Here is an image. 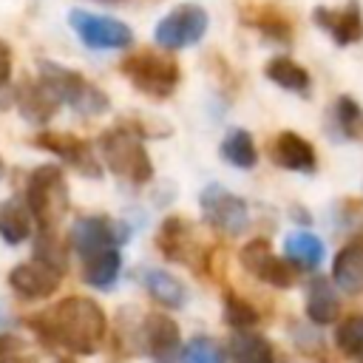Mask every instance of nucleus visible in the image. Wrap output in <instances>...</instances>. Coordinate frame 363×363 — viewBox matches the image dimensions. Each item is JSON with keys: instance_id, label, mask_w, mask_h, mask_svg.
I'll use <instances>...</instances> for the list:
<instances>
[{"instance_id": "1", "label": "nucleus", "mask_w": 363, "mask_h": 363, "mask_svg": "<svg viewBox=\"0 0 363 363\" xmlns=\"http://www.w3.org/2000/svg\"><path fill=\"white\" fill-rule=\"evenodd\" d=\"M28 326L51 346H62L71 354H94L105 343L108 318L94 298L68 295L51 309L31 315Z\"/></svg>"}, {"instance_id": "2", "label": "nucleus", "mask_w": 363, "mask_h": 363, "mask_svg": "<svg viewBox=\"0 0 363 363\" xmlns=\"http://www.w3.org/2000/svg\"><path fill=\"white\" fill-rule=\"evenodd\" d=\"M128 238L122 224L108 216H85L71 227V247L82 264V281L94 289H108L116 284L122 269L119 244Z\"/></svg>"}, {"instance_id": "3", "label": "nucleus", "mask_w": 363, "mask_h": 363, "mask_svg": "<svg viewBox=\"0 0 363 363\" xmlns=\"http://www.w3.org/2000/svg\"><path fill=\"white\" fill-rule=\"evenodd\" d=\"M99 153L105 167L113 176L128 179L130 184H145L153 176V164H150L147 147L142 145V133L122 119L99 136Z\"/></svg>"}, {"instance_id": "4", "label": "nucleus", "mask_w": 363, "mask_h": 363, "mask_svg": "<svg viewBox=\"0 0 363 363\" xmlns=\"http://www.w3.org/2000/svg\"><path fill=\"white\" fill-rule=\"evenodd\" d=\"M68 184H65V173L57 164H40L28 173V184H26V204L34 216L37 230L40 227H57V221L68 213Z\"/></svg>"}, {"instance_id": "5", "label": "nucleus", "mask_w": 363, "mask_h": 363, "mask_svg": "<svg viewBox=\"0 0 363 363\" xmlns=\"http://www.w3.org/2000/svg\"><path fill=\"white\" fill-rule=\"evenodd\" d=\"M119 71L130 79V85L150 96V99H167L176 88H179V79H182V71H179V62L167 54H156V51H136V54H128L122 62H119Z\"/></svg>"}, {"instance_id": "6", "label": "nucleus", "mask_w": 363, "mask_h": 363, "mask_svg": "<svg viewBox=\"0 0 363 363\" xmlns=\"http://www.w3.org/2000/svg\"><path fill=\"white\" fill-rule=\"evenodd\" d=\"M40 79H45L54 94L60 96V102H65L68 108H74L82 116H99L111 108L108 94L102 88H96L91 79H85L79 71H71L60 62L51 60H40Z\"/></svg>"}, {"instance_id": "7", "label": "nucleus", "mask_w": 363, "mask_h": 363, "mask_svg": "<svg viewBox=\"0 0 363 363\" xmlns=\"http://www.w3.org/2000/svg\"><path fill=\"white\" fill-rule=\"evenodd\" d=\"M207 26H210V17L199 3H182L156 23L153 40L167 51H179V48L196 45L207 34Z\"/></svg>"}, {"instance_id": "8", "label": "nucleus", "mask_w": 363, "mask_h": 363, "mask_svg": "<svg viewBox=\"0 0 363 363\" xmlns=\"http://www.w3.org/2000/svg\"><path fill=\"white\" fill-rule=\"evenodd\" d=\"M199 207L201 218L218 233L238 235L250 227V207L244 204V199H238L221 184H207L199 196Z\"/></svg>"}, {"instance_id": "9", "label": "nucleus", "mask_w": 363, "mask_h": 363, "mask_svg": "<svg viewBox=\"0 0 363 363\" xmlns=\"http://www.w3.org/2000/svg\"><path fill=\"white\" fill-rule=\"evenodd\" d=\"M68 26L77 31V37L88 45V48H99V51H116V48H128L133 43V31L130 26H125L116 17H102V14H91L82 9H71L68 11Z\"/></svg>"}, {"instance_id": "10", "label": "nucleus", "mask_w": 363, "mask_h": 363, "mask_svg": "<svg viewBox=\"0 0 363 363\" xmlns=\"http://www.w3.org/2000/svg\"><path fill=\"white\" fill-rule=\"evenodd\" d=\"M238 261L247 272H252L258 281L275 286V289H289L295 284V267L284 258H278L269 247L267 238H252L238 250Z\"/></svg>"}, {"instance_id": "11", "label": "nucleus", "mask_w": 363, "mask_h": 363, "mask_svg": "<svg viewBox=\"0 0 363 363\" xmlns=\"http://www.w3.org/2000/svg\"><path fill=\"white\" fill-rule=\"evenodd\" d=\"M31 145H37L40 150H48V153L65 159L71 167H77V170H79L82 176H88V179H99V176H102V162L96 159L94 147H91L85 139L74 136V133L43 130V133H37V136L31 139Z\"/></svg>"}, {"instance_id": "12", "label": "nucleus", "mask_w": 363, "mask_h": 363, "mask_svg": "<svg viewBox=\"0 0 363 363\" xmlns=\"http://www.w3.org/2000/svg\"><path fill=\"white\" fill-rule=\"evenodd\" d=\"M145 352L153 363H179L182 360V329L170 315L150 312L142 323Z\"/></svg>"}, {"instance_id": "13", "label": "nucleus", "mask_w": 363, "mask_h": 363, "mask_svg": "<svg viewBox=\"0 0 363 363\" xmlns=\"http://www.w3.org/2000/svg\"><path fill=\"white\" fill-rule=\"evenodd\" d=\"M6 281L20 298L40 301V298H48V295H54L60 289L62 272L48 267V264H43V261H37V258H31V261H23V264L11 267Z\"/></svg>"}, {"instance_id": "14", "label": "nucleus", "mask_w": 363, "mask_h": 363, "mask_svg": "<svg viewBox=\"0 0 363 363\" xmlns=\"http://www.w3.org/2000/svg\"><path fill=\"white\" fill-rule=\"evenodd\" d=\"M312 20L337 45H352V43H360L363 40V11H360V3L357 0H349L340 9L318 6L312 11Z\"/></svg>"}, {"instance_id": "15", "label": "nucleus", "mask_w": 363, "mask_h": 363, "mask_svg": "<svg viewBox=\"0 0 363 363\" xmlns=\"http://www.w3.org/2000/svg\"><path fill=\"white\" fill-rule=\"evenodd\" d=\"M156 247L159 252L173 261V264H196V238H193V224L182 216H170L159 224L156 233Z\"/></svg>"}, {"instance_id": "16", "label": "nucleus", "mask_w": 363, "mask_h": 363, "mask_svg": "<svg viewBox=\"0 0 363 363\" xmlns=\"http://www.w3.org/2000/svg\"><path fill=\"white\" fill-rule=\"evenodd\" d=\"M269 156L278 167L295 170V173H312L318 167V153L312 142H306L295 130H281L269 145Z\"/></svg>"}, {"instance_id": "17", "label": "nucleus", "mask_w": 363, "mask_h": 363, "mask_svg": "<svg viewBox=\"0 0 363 363\" xmlns=\"http://www.w3.org/2000/svg\"><path fill=\"white\" fill-rule=\"evenodd\" d=\"M14 102H17V111L23 113V119L34 122V125H45L57 108H60V96L54 94V88L45 82V79H26L17 94H14Z\"/></svg>"}, {"instance_id": "18", "label": "nucleus", "mask_w": 363, "mask_h": 363, "mask_svg": "<svg viewBox=\"0 0 363 363\" xmlns=\"http://www.w3.org/2000/svg\"><path fill=\"white\" fill-rule=\"evenodd\" d=\"M340 315V298L326 278H312L306 286V318L315 326H329Z\"/></svg>"}, {"instance_id": "19", "label": "nucleus", "mask_w": 363, "mask_h": 363, "mask_svg": "<svg viewBox=\"0 0 363 363\" xmlns=\"http://www.w3.org/2000/svg\"><path fill=\"white\" fill-rule=\"evenodd\" d=\"M332 281L343 292H363V244H346L335 255Z\"/></svg>"}, {"instance_id": "20", "label": "nucleus", "mask_w": 363, "mask_h": 363, "mask_svg": "<svg viewBox=\"0 0 363 363\" xmlns=\"http://www.w3.org/2000/svg\"><path fill=\"white\" fill-rule=\"evenodd\" d=\"M142 284L147 289V295L167 306V309H182L187 303V286L173 275V272H164V269H145L142 272Z\"/></svg>"}, {"instance_id": "21", "label": "nucleus", "mask_w": 363, "mask_h": 363, "mask_svg": "<svg viewBox=\"0 0 363 363\" xmlns=\"http://www.w3.org/2000/svg\"><path fill=\"white\" fill-rule=\"evenodd\" d=\"M230 363H275V349L264 335L238 329L230 340Z\"/></svg>"}, {"instance_id": "22", "label": "nucleus", "mask_w": 363, "mask_h": 363, "mask_svg": "<svg viewBox=\"0 0 363 363\" xmlns=\"http://www.w3.org/2000/svg\"><path fill=\"white\" fill-rule=\"evenodd\" d=\"M241 23L255 28L258 34H264L267 40H275V43H289L292 40V23L272 6H258V9H250L241 14Z\"/></svg>"}, {"instance_id": "23", "label": "nucleus", "mask_w": 363, "mask_h": 363, "mask_svg": "<svg viewBox=\"0 0 363 363\" xmlns=\"http://www.w3.org/2000/svg\"><path fill=\"white\" fill-rule=\"evenodd\" d=\"M264 74L272 85L284 88V91H292V94H306L309 91V71L295 62L292 57H272L267 65H264Z\"/></svg>"}, {"instance_id": "24", "label": "nucleus", "mask_w": 363, "mask_h": 363, "mask_svg": "<svg viewBox=\"0 0 363 363\" xmlns=\"http://www.w3.org/2000/svg\"><path fill=\"white\" fill-rule=\"evenodd\" d=\"M31 210L28 204H17V201H0V238L11 247L23 244L31 235Z\"/></svg>"}, {"instance_id": "25", "label": "nucleus", "mask_w": 363, "mask_h": 363, "mask_svg": "<svg viewBox=\"0 0 363 363\" xmlns=\"http://www.w3.org/2000/svg\"><path fill=\"white\" fill-rule=\"evenodd\" d=\"M221 159H224L227 164L238 167V170L255 167V162H258V147H255L252 133H250V130H241V128L230 130V133L221 139Z\"/></svg>"}, {"instance_id": "26", "label": "nucleus", "mask_w": 363, "mask_h": 363, "mask_svg": "<svg viewBox=\"0 0 363 363\" xmlns=\"http://www.w3.org/2000/svg\"><path fill=\"white\" fill-rule=\"evenodd\" d=\"M284 250H286V258H289L292 264L303 267V269H315V267H320V261H323V241H320L315 233H306V230L292 233V235L286 238Z\"/></svg>"}, {"instance_id": "27", "label": "nucleus", "mask_w": 363, "mask_h": 363, "mask_svg": "<svg viewBox=\"0 0 363 363\" xmlns=\"http://www.w3.org/2000/svg\"><path fill=\"white\" fill-rule=\"evenodd\" d=\"M335 346L354 363H363V315H349L335 329Z\"/></svg>"}, {"instance_id": "28", "label": "nucleus", "mask_w": 363, "mask_h": 363, "mask_svg": "<svg viewBox=\"0 0 363 363\" xmlns=\"http://www.w3.org/2000/svg\"><path fill=\"white\" fill-rule=\"evenodd\" d=\"M34 258L43 261V264H48V267H54V269H60V272H65V267H68V250L57 238L54 227H48V230L40 227V233L34 235Z\"/></svg>"}, {"instance_id": "29", "label": "nucleus", "mask_w": 363, "mask_h": 363, "mask_svg": "<svg viewBox=\"0 0 363 363\" xmlns=\"http://www.w3.org/2000/svg\"><path fill=\"white\" fill-rule=\"evenodd\" d=\"M332 116H335L337 130H340L346 139L363 142V108H360L357 99H352V96H337Z\"/></svg>"}, {"instance_id": "30", "label": "nucleus", "mask_w": 363, "mask_h": 363, "mask_svg": "<svg viewBox=\"0 0 363 363\" xmlns=\"http://www.w3.org/2000/svg\"><path fill=\"white\" fill-rule=\"evenodd\" d=\"M221 309H224V320L233 329H250L252 323H258V309L244 295L224 292V306Z\"/></svg>"}, {"instance_id": "31", "label": "nucleus", "mask_w": 363, "mask_h": 363, "mask_svg": "<svg viewBox=\"0 0 363 363\" xmlns=\"http://www.w3.org/2000/svg\"><path fill=\"white\" fill-rule=\"evenodd\" d=\"M179 363H224V354L216 346V340H210V337H193L182 349V360Z\"/></svg>"}, {"instance_id": "32", "label": "nucleus", "mask_w": 363, "mask_h": 363, "mask_svg": "<svg viewBox=\"0 0 363 363\" xmlns=\"http://www.w3.org/2000/svg\"><path fill=\"white\" fill-rule=\"evenodd\" d=\"M0 363H37V354L17 335H0Z\"/></svg>"}, {"instance_id": "33", "label": "nucleus", "mask_w": 363, "mask_h": 363, "mask_svg": "<svg viewBox=\"0 0 363 363\" xmlns=\"http://www.w3.org/2000/svg\"><path fill=\"white\" fill-rule=\"evenodd\" d=\"M11 77V51L6 43H0V85H6Z\"/></svg>"}, {"instance_id": "34", "label": "nucleus", "mask_w": 363, "mask_h": 363, "mask_svg": "<svg viewBox=\"0 0 363 363\" xmlns=\"http://www.w3.org/2000/svg\"><path fill=\"white\" fill-rule=\"evenodd\" d=\"M6 173V164H3V156H0V176Z\"/></svg>"}, {"instance_id": "35", "label": "nucleus", "mask_w": 363, "mask_h": 363, "mask_svg": "<svg viewBox=\"0 0 363 363\" xmlns=\"http://www.w3.org/2000/svg\"><path fill=\"white\" fill-rule=\"evenodd\" d=\"M96 3H122V0H96Z\"/></svg>"}, {"instance_id": "36", "label": "nucleus", "mask_w": 363, "mask_h": 363, "mask_svg": "<svg viewBox=\"0 0 363 363\" xmlns=\"http://www.w3.org/2000/svg\"><path fill=\"white\" fill-rule=\"evenodd\" d=\"M57 363H71V360H57Z\"/></svg>"}]
</instances>
